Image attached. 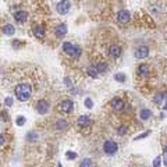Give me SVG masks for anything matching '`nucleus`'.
Wrapping results in <instances>:
<instances>
[{"label": "nucleus", "mask_w": 167, "mask_h": 167, "mask_svg": "<svg viewBox=\"0 0 167 167\" xmlns=\"http://www.w3.org/2000/svg\"><path fill=\"white\" fill-rule=\"evenodd\" d=\"M31 93H32V89H31V85L29 84H20L18 87L15 88V95H17V99L21 100V102H27L29 98H31Z\"/></svg>", "instance_id": "1"}, {"label": "nucleus", "mask_w": 167, "mask_h": 167, "mask_svg": "<svg viewBox=\"0 0 167 167\" xmlns=\"http://www.w3.org/2000/svg\"><path fill=\"white\" fill-rule=\"evenodd\" d=\"M63 50L70 56H80L81 55V49L78 46H74L73 43H70V42H64L63 43Z\"/></svg>", "instance_id": "2"}, {"label": "nucleus", "mask_w": 167, "mask_h": 167, "mask_svg": "<svg viewBox=\"0 0 167 167\" xmlns=\"http://www.w3.org/2000/svg\"><path fill=\"white\" fill-rule=\"evenodd\" d=\"M103 150L106 155H114L118 150V145L114 141H106L103 143Z\"/></svg>", "instance_id": "3"}, {"label": "nucleus", "mask_w": 167, "mask_h": 167, "mask_svg": "<svg viewBox=\"0 0 167 167\" xmlns=\"http://www.w3.org/2000/svg\"><path fill=\"white\" fill-rule=\"evenodd\" d=\"M73 109H74V103H73V100H70V99H65V100L58 103V110L63 113H71Z\"/></svg>", "instance_id": "4"}, {"label": "nucleus", "mask_w": 167, "mask_h": 167, "mask_svg": "<svg viewBox=\"0 0 167 167\" xmlns=\"http://www.w3.org/2000/svg\"><path fill=\"white\" fill-rule=\"evenodd\" d=\"M70 7H71V3H70L68 0H61V2H58L57 3V13L58 14H67L70 11Z\"/></svg>", "instance_id": "5"}, {"label": "nucleus", "mask_w": 167, "mask_h": 167, "mask_svg": "<svg viewBox=\"0 0 167 167\" xmlns=\"http://www.w3.org/2000/svg\"><path fill=\"white\" fill-rule=\"evenodd\" d=\"M135 57L137 58H145L149 55V47L148 46H139L135 49Z\"/></svg>", "instance_id": "6"}, {"label": "nucleus", "mask_w": 167, "mask_h": 167, "mask_svg": "<svg viewBox=\"0 0 167 167\" xmlns=\"http://www.w3.org/2000/svg\"><path fill=\"white\" fill-rule=\"evenodd\" d=\"M36 110L39 114H46V113L49 112V103H47V100H45V99L39 100V102L36 103Z\"/></svg>", "instance_id": "7"}, {"label": "nucleus", "mask_w": 167, "mask_h": 167, "mask_svg": "<svg viewBox=\"0 0 167 167\" xmlns=\"http://www.w3.org/2000/svg\"><path fill=\"white\" fill-rule=\"evenodd\" d=\"M131 18V14L128 10H120L118 14H117V20L121 22V24H127Z\"/></svg>", "instance_id": "8"}, {"label": "nucleus", "mask_w": 167, "mask_h": 167, "mask_svg": "<svg viewBox=\"0 0 167 167\" xmlns=\"http://www.w3.org/2000/svg\"><path fill=\"white\" fill-rule=\"evenodd\" d=\"M110 106L113 107V110H116V112H121L124 109V102L121 100L120 98H113L112 102H110Z\"/></svg>", "instance_id": "9"}, {"label": "nucleus", "mask_w": 167, "mask_h": 167, "mask_svg": "<svg viewBox=\"0 0 167 167\" xmlns=\"http://www.w3.org/2000/svg\"><path fill=\"white\" fill-rule=\"evenodd\" d=\"M14 20L17 22H20V24H22V22H25L28 20V13L27 11H17L14 14Z\"/></svg>", "instance_id": "10"}, {"label": "nucleus", "mask_w": 167, "mask_h": 167, "mask_svg": "<svg viewBox=\"0 0 167 167\" xmlns=\"http://www.w3.org/2000/svg\"><path fill=\"white\" fill-rule=\"evenodd\" d=\"M110 56H112L113 58H117L121 56V47L118 46V45H113V46H110Z\"/></svg>", "instance_id": "11"}, {"label": "nucleus", "mask_w": 167, "mask_h": 167, "mask_svg": "<svg viewBox=\"0 0 167 167\" xmlns=\"http://www.w3.org/2000/svg\"><path fill=\"white\" fill-rule=\"evenodd\" d=\"M138 74L141 77H148L149 74H150V67L146 64H141L138 67Z\"/></svg>", "instance_id": "12"}, {"label": "nucleus", "mask_w": 167, "mask_h": 167, "mask_svg": "<svg viewBox=\"0 0 167 167\" xmlns=\"http://www.w3.org/2000/svg\"><path fill=\"white\" fill-rule=\"evenodd\" d=\"M55 33H56V36H57V38H63L65 33H67V25H65V24H61V25H58L57 28H56Z\"/></svg>", "instance_id": "13"}, {"label": "nucleus", "mask_w": 167, "mask_h": 167, "mask_svg": "<svg viewBox=\"0 0 167 167\" xmlns=\"http://www.w3.org/2000/svg\"><path fill=\"white\" fill-rule=\"evenodd\" d=\"M33 35H35V38H38V39H43L45 29L42 28V27H35V28H33Z\"/></svg>", "instance_id": "14"}, {"label": "nucleus", "mask_w": 167, "mask_h": 167, "mask_svg": "<svg viewBox=\"0 0 167 167\" xmlns=\"http://www.w3.org/2000/svg\"><path fill=\"white\" fill-rule=\"evenodd\" d=\"M91 124V118H89V116H81L80 118H78V125H81V127H87V125H89Z\"/></svg>", "instance_id": "15"}, {"label": "nucleus", "mask_w": 167, "mask_h": 167, "mask_svg": "<svg viewBox=\"0 0 167 167\" xmlns=\"http://www.w3.org/2000/svg\"><path fill=\"white\" fill-rule=\"evenodd\" d=\"M139 117H141V120H148V118H150L152 117V112L149 109H142L141 113H139Z\"/></svg>", "instance_id": "16"}, {"label": "nucleus", "mask_w": 167, "mask_h": 167, "mask_svg": "<svg viewBox=\"0 0 167 167\" xmlns=\"http://www.w3.org/2000/svg\"><path fill=\"white\" fill-rule=\"evenodd\" d=\"M27 139H28L29 142H35L39 139V134H38L36 131H29L28 134H27Z\"/></svg>", "instance_id": "17"}, {"label": "nucleus", "mask_w": 167, "mask_h": 167, "mask_svg": "<svg viewBox=\"0 0 167 167\" xmlns=\"http://www.w3.org/2000/svg\"><path fill=\"white\" fill-rule=\"evenodd\" d=\"M67 127H68V123L65 120H61V118H60V120L56 121V128H57V130H65Z\"/></svg>", "instance_id": "18"}, {"label": "nucleus", "mask_w": 167, "mask_h": 167, "mask_svg": "<svg viewBox=\"0 0 167 167\" xmlns=\"http://www.w3.org/2000/svg\"><path fill=\"white\" fill-rule=\"evenodd\" d=\"M3 32L6 33V35H13V33L15 32V29H14V27L11 25V24H7V25L3 27Z\"/></svg>", "instance_id": "19"}, {"label": "nucleus", "mask_w": 167, "mask_h": 167, "mask_svg": "<svg viewBox=\"0 0 167 167\" xmlns=\"http://www.w3.org/2000/svg\"><path fill=\"white\" fill-rule=\"evenodd\" d=\"M88 74H89V77H92V78H96V77H98L96 65H89V67H88Z\"/></svg>", "instance_id": "20"}, {"label": "nucleus", "mask_w": 167, "mask_h": 167, "mask_svg": "<svg viewBox=\"0 0 167 167\" xmlns=\"http://www.w3.org/2000/svg\"><path fill=\"white\" fill-rule=\"evenodd\" d=\"M96 70H98V74L99 73H106V70H107V64L106 63H99L96 65Z\"/></svg>", "instance_id": "21"}, {"label": "nucleus", "mask_w": 167, "mask_h": 167, "mask_svg": "<svg viewBox=\"0 0 167 167\" xmlns=\"http://www.w3.org/2000/svg\"><path fill=\"white\" fill-rule=\"evenodd\" d=\"M164 99H166V93H164V92L163 93H157L156 96H155V102L160 105L162 102H164Z\"/></svg>", "instance_id": "22"}, {"label": "nucleus", "mask_w": 167, "mask_h": 167, "mask_svg": "<svg viewBox=\"0 0 167 167\" xmlns=\"http://www.w3.org/2000/svg\"><path fill=\"white\" fill-rule=\"evenodd\" d=\"M80 167H93V163H92L91 159H84L82 162H81Z\"/></svg>", "instance_id": "23"}, {"label": "nucleus", "mask_w": 167, "mask_h": 167, "mask_svg": "<svg viewBox=\"0 0 167 167\" xmlns=\"http://www.w3.org/2000/svg\"><path fill=\"white\" fill-rule=\"evenodd\" d=\"M114 80L118 81V82H125V75H124L123 73H117L116 75H114Z\"/></svg>", "instance_id": "24"}, {"label": "nucleus", "mask_w": 167, "mask_h": 167, "mask_svg": "<svg viewBox=\"0 0 167 167\" xmlns=\"http://www.w3.org/2000/svg\"><path fill=\"white\" fill-rule=\"evenodd\" d=\"M24 123H25V117L24 116L17 117V120H15V124H17V125H24Z\"/></svg>", "instance_id": "25"}, {"label": "nucleus", "mask_w": 167, "mask_h": 167, "mask_svg": "<svg viewBox=\"0 0 167 167\" xmlns=\"http://www.w3.org/2000/svg\"><path fill=\"white\" fill-rule=\"evenodd\" d=\"M85 106H87L88 109H91L92 106H93V102H92L91 98H87V99H85Z\"/></svg>", "instance_id": "26"}, {"label": "nucleus", "mask_w": 167, "mask_h": 167, "mask_svg": "<svg viewBox=\"0 0 167 167\" xmlns=\"http://www.w3.org/2000/svg\"><path fill=\"white\" fill-rule=\"evenodd\" d=\"M150 134L149 131H146V132H143V134H141V135H138L137 138H135V141H139V139H142V138H145V137H148V135Z\"/></svg>", "instance_id": "27"}, {"label": "nucleus", "mask_w": 167, "mask_h": 167, "mask_svg": "<svg viewBox=\"0 0 167 167\" xmlns=\"http://www.w3.org/2000/svg\"><path fill=\"white\" fill-rule=\"evenodd\" d=\"M65 156H67V159H75V157H77V153H74V152H67V153H65Z\"/></svg>", "instance_id": "28"}, {"label": "nucleus", "mask_w": 167, "mask_h": 167, "mask_svg": "<svg viewBox=\"0 0 167 167\" xmlns=\"http://www.w3.org/2000/svg\"><path fill=\"white\" fill-rule=\"evenodd\" d=\"M117 132H118L120 135H124L125 132H127V127H124V125H123V127H120L118 130H117Z\"/></svg>", "instance_id": "29"}, {"label": "nucleus", "mask_w": 167, "mask_h": 167, "mask_svg": "<svg viewBox=\"0 0 167 167\" xmlns=\"http://www.w3.org/2000/svg\"><path fill=\"white\" fill-rule=\"evenodd\" d=\"M0 116H2V120H6V121L8 120V114L6 112H2L0 113Z\"/></svg>", "instance_id": "30"}, {"label": "nucleus", "mask_w": 167, "mask_h": 167, "mask_svg": "<svg viewBox=\"0 0 167 167\" xmlns=\"http://www.w3.org/2000/svg\"><path fill=\"white\" fill-rule=\"evenodd\" d=\"M13 102H14V100H13V98H6V106H11L13 105Z\"/></svg>", "instance_id": "31"}, {"label": "nucleus", "mask_w": 167, "mask_h": 167, "mask_svg": "<svg viewBox=\"0 0 167 167\" xmlns=\"http://www.w3.org/2000/svg\"><path fill=\"white\" fill-rule=\"evenodd\" d=\"M153 166H155V167H160V157H156V159H155Z\"/></svg>", "instance_id": "32"}, {"label": "nucleus", "mask_w": 167, "mask_h": 167, "mask_svg": "<svg viewBox=\"0 0 167 167\" xmlns=\"http://www.w3.org/2000/svg\"><path fill=\"white\" fill-rule=\"evenodd\" d=\"M4 142H6V137L3 134H0V146L4 145Z\"/></svg>", "instance_id": "33"}, {"label": "nucleus", "mask_w": 167, "mask_h": 167, "mask_svg": "<svg viewBox=\"0 0 167 167\" xmlns=\"http://www.w3.org/2000/svg\"><path fill=\"white\" fill-rule=\"evenodd\" d=\"M71 81H70V78H65V85H67V87H70V85H71Z\"/></svg>", "instance_id": "34"}, {"label": "nucleus", "mask_w": 167, "mask_h": 167, "mask_svg": "<svg viewBox=\"0 0 167 167\" xmlns=\"http://www.w3.org/2000/svg\"><path fill=\"white\" fill-rule=\"evenodd\" d=\"M58 167H63V166H61V164H58Z\"/></svg>", "instance_id": "35"}]
</instances>
